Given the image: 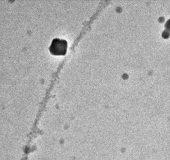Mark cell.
Wrapping results in <instances>:
<instances>
[{
  "instance_id": "6da1fadb",
  "label": "cell",
  "mask_w": 170,
  "mask_h": 160,
  "mask_svg": "<svg viewBox=\"0 0 170 160\" xmlns=\"http://www.w3.org/2000/svg\"><path fill=\"white\" fill-rule=\"evenodd\" d=\"M68 47L67 40L55 38L53 39L49 51L51 54L55 56H64L67 53Z\"/></svg>"
}]
</instances>
